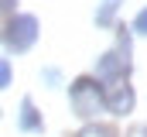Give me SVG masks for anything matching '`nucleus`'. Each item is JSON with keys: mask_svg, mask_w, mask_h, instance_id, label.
<instances>
[{"mask_svg": "<svg viewBox=\"0 0 147 137\" xmlns=\"http://www.w3.org/2000/svg\"><path fill=\"white\" fill-rule=\"evenodd\" d=\"M69 103H72L75 117H82V120H96L99 110H106V93L99 89V79H92V75H79L72 86H69Z\"/></svg>", "mask_w": 147, "mask_h": 137, "instance_id": "1", "label": "nucleus"}, {"mask_svg": "<svg viewBox=\"0 0 147 137\" xmlns=\"http://www.w3.org/2000/svg\"><path fill=\"white\" fill-rule=\"evenodd\" d=\"M127 137H147V123H137V127H130V134Z\"/></svg>", "mask_w": 147, "mask_h": 137, "instance_id": "11", "label": "nucleus"}, {"mask_svg": "<svg viewBox=\"0 0 147 137\" xmlns=\"http://www.w3.org/2000/svg\"><path fill=\"white\" fill-rule=\"evenodd\" d=\"M14 7H17V0H3V14L7 17H14Z\"/></svg>", "mask_w": 147, "mask_h": 137, "instance_id": "12", "label": "nucleus"}, {"mask_svg": "<svg viewBox=\"0 0 147 137\" xmlns=\"http://www.w3.org/2000/svg\"><path fill=\"white\" fill-rule=\"evenodd\" d=\"M0 86H3V89L10 86V62H7V58H3V65H0Z\"/></svg>", "mask_w": 147, "mask_h": 137, "instance_id": "10", "label": "nucleus"}, {"mask_svg": "<svg viewBox=\"0 0 147 137\" xmlns=\"http://www.w3.org/2000/svg\"><path fill=\"white\" fill-rule=\"evenodd\" d=\"M134 31H137V34H147V7L137 14V21H134Z\"/></svg>", "mask_w": 147, "mask_h": 137, "instance_id": "9", "label": "nucleus"}, {"mask_svg": "<svg viewBox=\"0 0 147 137\" xmlns=\"http://www.w3.org/2000/svg\"><path fill=\"white\" fill-rule=\"evenodd\" d=\"M134 103H137V96H134V89L127 82H113L110 89H106V110L116 113V117H127L134 110Z\"/></svg>", "mask_w": 147, "mask_h": 137, "instance_id": "4", "label": "nucleus"}, {"mask_svg": "<svg viewBox=\"0 0 147 137\" xmlns=\"http://www.w3.org/2000/svg\"><path fill=\"white\" fill-rule=\"evenodd\" d=\"M120 3H123V0H99V7H96V24H99V28H110L113 21H116Z\"/></svg>", "mask_w": 147, "mask_h": 137, "instance_id": "6", "label": "nucleus"}, {"mask_svg": "<svg viewBox=\"0 0 147 137\" xmlns=\"http://www.w3.org/2000/svg\"><path fill=\"white\" fill-rule=\"evenodd\" d=\"M127 75H130V55L127 52L113 48V52L96 58V79L99 82H127Z\"/></svg>", "mask_w": 147, "mask_h": 137, "instance_id": "3", "label": "nucleus"}, {"mask_svg": "<svg viewBox=\"0 0 147 137\" xmlns=\"http://www.w3.org/2000/svg\"><path fill=\"white\" fill-rule=\"evenodd\" d=\"M34 41H38V17H31V14L7 17V24H3V45H7V52H17L21 55Z\"/></svg>", "mask_w": 147, "mask_h": 137, "instance_id": "2", "label": "nucleus"}, {"mask_svg": "<svg viewBox=\"0 0 147 137\" xmlns=\"http://www.w3.org/2000/svg\"><path fill=\"white\" fill-rule=\"evenodd\" d=\"M41 82H48V86H58V82H62V72H58L55 65L41 68Z\"/></svg>", "mask_w": 147, "mask_h": 137, "instance_id": "8", "label": "nucleus"}, {"mask_svg": "<svg viewBox=\"0 0 147 137\" xmlns=\"http://www.w3.org/2000/svg\"><path fill=\"white\" fill-rule=\"evenodd\" d=\"M17 127L21 130H28V134H38V130H45V120L38 117V110H34V103L28 100H21V117H17Z\"/></svg>", "mask_w": 147, "mask_h": 137, "instance_id": "5", "label": "nucleus"}, {"mask_svg": "<svg viewBox=\"0 0 147 137\" xmlns=\"http://www.w3.org/2000/svg\"><path fill=\"white\" fill-rule=\"evenodd\" d=\"M79 137H116V134H113V127H99V123H89V127H86V130H82Z\"/></svg>", "mask_w": 147, "mask_h": 137, "instance_id": "7", "label": "nucleus"}]
</instances>
